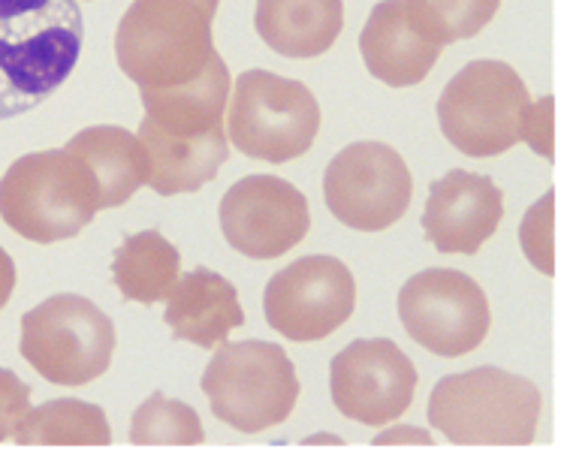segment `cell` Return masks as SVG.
Segmentation results:
<instances>
[{
    "label": "cell",
    "mask_w": 567,
    "mask_h": 455,
    "mask_svg": "<svg viewBox=\"0 0 567 455\" xmlns=\"http://www.w3.org/2000/svg\"><path fill=\"white\" fill-rule=\"evenodd\" d=\"M82 40L76 0H0V121L52 97L73 73Z\"/></svg>",
    "instance_id": "obj_1"
},
{
    "label": "cell",
    "mask_w": 567,
    "mask_h": 455,
    "mask_svg": "<svg viewBox=\"0 0 567 455\" xmlns=\"http://www.w3.org/2000/svg\"><path fill=\"white\" fill-rule=\"evenodd\" d=\"M220 0H133L118 31L121 73L140 87H175L197 79L215 58L212 22Z\"/></svg>",
    "instance_id": "obj_2"
},
{
    "label": "cell",
    "mask_w": 567,
    "mask_h": 455,
    "mask_svg": "<svg viewBox=\"0 0 567 455\" xmlns=\"http://www.w3.org/2000/svg\"><path fill=\"white\" fill-rule=\"evenodd\" d=\"M425 413L458 446H528L540 423V390L528 378L486 365L437 380Z\"/></svg>",
    "instance_id": "obj_3"
},
{
    "label": "cell",
    "mask_w": 567,
    "mask_h": 455,
    "mask_svg": "<svg viewBox=\"0 0 567 455\" xmlns=\"http://www.w3.org/2000/svg\"><path fill=\"white\" fill-rule=\"evenodd\" d=\"M94 175L66 148L24 154L0 178V217L22 239L52 245L79 236L100 211Z\"/></svg>",
    "instance_id": "obj_4"
},
{
    "label": "cell",
    "mask_w": 567,
    "mask_h": 455,
    "mask_svg": "<svg viewBox=\"0 0 567 455\" xmlns=\"http://www.w3.org/2000/svg\"><path fill=\"white\" fill-rule=\"evenodd\" d=\"M212 413L241 434H257L281 425L299 402V378L281 344L239 341L218 344L203 371Z\"/></svg>",
    "instance_id": "obj_5"
},
{
    "label": "cell",
    "mask_w": 567,
    "mask_h": 455,
    "mask_svg": "<svg viewBox=\"0 0 567 455\" xmlns=\"http://www.w3.org/2000/svg\"><path fill=\"white\" fill-rule=\"evenodd\" d=\"M532 97L523 76L504 61H471L437 100V121L450 145L468 157H495L523 142Z\"/></svg>",
    "instance_id": "obj_6"
},
{
    "label": "cell",
    "mask_w": 567,
    "mask_h": 455,
    "mask_svg": "<svg viewBox=\"0 0 567 455\" xmlns=\"http://www.w3.org/2000/svg\"><path fill=\"white\" fill-rule=\"evenodd\" d=\"M320 131V103L311 87L269 70L236 79L227 103V139L254 161L302 157Z\"/></svg>",
    "instance_id": "obj_7"
},
{
    "label": "cell",
    "mask_w": 567,
    "mask_h": 455,
    "mask_svg": "<svg viewBox=\"0 0 567 455\" xmlns=\"http://www.w3.org/2000/svg\"><path fill=\"white\" fill-rule=\"evenodd\" d=\"M19 350L49 383L85 386L110 369L115 325L85 296L58 293L22 317Z\"/></svg>",
    "instance_id": "obj_8"
},
{
    "label": "cell",
    "mask_w": 567,
    "mask_h": 455,
    "mask_svg": "<svg viewBox=\"0 0 567 455\" xmlns=\"http://www.w3.org/2000/svg\"><path fill=\"white\" fill-rule=\"evenodd\" d=\"M404 332L435 356H465L489 335V299L471 275L425 269L399 293Z\"/></svg>",
    "instance_id": "obj_9"
},
{
    "label": "cell",
    "mask_w": 567,
    "mask_h": 455,
    "mask_svg": "<svg viewBox=\"0 0 567 455\" xmlns=\"http://www.w3.org/2000/svg\"><path fill=\"white\" fill-rule=\"evenodd\" d=\"M323 196L344 227L381 232L408 211L414 178L402 154L386 142H353L329 161Z\"/></svg>",
    "instance_id": "obj_10"
},
{
    "label": "cell",
    "mask_w": 567,
    "mask_h": 455,
    "mask_svg": "<svg viewBox=\"0 0 567 455\" xmlns=\"http://www.w3.org/2000/svg\"><path fill=\"white\" fill-rule=\"evenodd\" d=\"M357 308V281L341 260L317 254L290 262L266 283V323L290 341H323Z\"/></svg>",
    "instance_id": "obj_11"
},
{
    "label": "cell",
    "mask_w": 567,
    "mask_h": 455,
    "mask_svg": "<svg viewBox=\"0 0 567 455\" xmlns=\"http://www.w3.org/2000/svg\"><path fill=\"white\" fill-rule=\"evenodd\" d=\"M329 390L348 420L381 428L414 402L416 369L390 338H362L332 359Z\"/></svg>",
    "instance_id": "obj_12"
},
{
    "label": "cell",
    "mask_w": 567,
    "mask_h": 455,
    "mask_svg": "<svg viewBox=\"0 0 567 455\" xmlns=\"http://www.w3.org/2000/svg\"><path fill=\"white\" fill-rule=\"evenodd\" d=\"M311 211L299 187L275 175H248L220 199V229L251 260H275L308 236Z\"/></svg>",
    "instance_id": "obj_13"
},
{
    "label": "cell",
    "mask_w": 567,
    "mask_h": 455,
    "mask_svg": "<svg viewBox=\"0 0 567 455\" xmlns=\"http://www.w3.org/2000/svg\"><path fill=\"white\" fill-rule=\"evenodd\" d=\"M504 217V194L489 175L450 169L429 187L423 229L441 254H477Z\"/></svg>",
    "instance_id": "obj_14"
},
{
    "label": "cell",
    "mask_w": 567,
    "mask_h": 455,
    "mask_svg": "<svg viewBox=\"0 0 567 455\" xmlns=\"http://www.w3.org/2000/svg\"><path fill=\"white\" fill-rule=\"evenodd\" d=\"M444 45L432 43L408 12L404 0H381L360 33L362 61L390 87L420 85L437 64Z\"/></svg>",
    "instance_id": "obj_15"
},
{
    "label": "cell",
    "mask_w": 567,
    "mask_h": 455,
    "mask_svg": "<svg viewBox=\"0 0 567 455\" xmlns=\"http://www.w3.org/2000/svg\"><path fill=\"white\" fill-rule=\"evenodd\" d=\"M145 121L175 139H199L215 131H227L229 70L215 54L197 79L175 87H140Z\"/></svg>",
    "instance_id": "obj_16"
},
{
    "label": "cell",
    "mask_w": 567,
    "mask_h": 455,
    "mask_svg": "<svg viewBox=\"0 0 567 455\" xmlns=\"http://www.w3.org/2000/svg\"><path fill=\"white\" fill-rule=\"evenodd\" d=\"M166 325L178 341H190L197 348H218L233 329L245 323L236 287L212 269H194L178 275V281L166 296Z\"/></svg>",
    "instance_id": "obj_17"
},
{
    "label": "cell",
    "mask_w": 567,
    "mask_h": 455,
    "mask_svg": "<svg viewBox=\"0 0 567 455\" xmlns=\"http://www.w3.org/2000/svg\"><path fill=\"white\" fill-rule=\"evenodd\" d=\"M140 142L148 154V178L145 185L161 196L194 194L208 185L229 157L227 131H215L199 139H175L142 118Z\"/></svg>",
    "instance_id": "obj_18"
},
{
    "label": "cell",
    "mask_w": 567,
    "mask_h": 455,
    "mask_svg": "<svg viewBox=\"0 0 567 455\" xmlns=\"http://www.w3.org/2000/svg\"><path fill=\"white\" fill-rule=\"evenodd\" d=\"M260 40L284 58H317L344 28V0H257Z\"/></svg>",
    "instance_id": "obj_19"
},
{
    "label": "cell",
    "mask_w": 567,
    "mask_h": 455,
    "mask_svg": "<svg viewBox=\"0 0 567 455\" xmlns=\"http://www.w3.org/2000/svg\"><path fill=\"white\" fill-rule=\"evenodd\" d=\"M66 152L76 154L85 163L87 173L94 175L100 190V208L124 206L148 178V154L140 136L124 127L97 124L76 133L64 145Z\"/></svg>",
    "instance_id": "obj_20"
},
{
    "label": "cell",
    "mask_w": 567,
    "mask_h": 455,
    "mask_svg": "<svg viewBox=\"0 0 567 455\" xmlns=\"http://www.w3.org/2000/svg\"><path fill=\"white\" fill-rule=\"evenodd\" d=\"M178 269H182L178 250L157 229L127 236L112 257V278L127 302H166V296L178 281Z\"/></svg>",
    "instance_id": "obj_21"
},
{
    "label": "cell",
    "mask_w": 567,
    "mask_h": 455,
    "mask_svg": "<svg viewBox=\"0 0 567 455\" xmlns=\"http://www.w3.org/2000/svg\"><path fill=\"white\" fill-rule=\"evenodd\" d=\"M12 437L24 446H106L112 428L97 404L79 399H55L31 407Z\"/></svg>",
    "instance_id": "obj_22"
},
{
    "label": "cell",
    "mask_w": 567,
    "mask_h": 455,
    "mask_svg": "<svg viewBox=\"0 0 567 455\" xmlns=\"http://www.w3.org/2000/svg\"><path fill=\"white\" fill-rule=\"evenodd\" d=\"M416 28L437 45L471 40L492 22L502 0H404Z\"/></svg>",
    "instance_id": "obj_23"
},
{
    "label": "cell",
    "mask_w": 567,
    "mask_h": 455,
    "mask_svg": "<svg viewBox=\"0 0 567 455\" xmlns=\"http://www.w3.org/2000/svg\"><path fill=\"white\" fill-rule=\"evenodd\" d=\"M131 441L136 446H194L206 441L199 413L185 402L154 392L140 411L133 413Z\"/></svg>",
    "instance_id": "obj_24"
},
{
    "label": "cell",
    "mask_w": 567,
    "mask_h": 455,
    "mask_svg": "<svg viewBox=\"0 0 567 455\" xmlns=\"http://www.w3.org/2000/svg\"><path fill=\"white\" fill-rule=\"evenodd\" d=\"M553 199L556 194L549 190L537 206L528 208L523 227H519V239H523L525 257L532 260L535 269L544 275H553Z\"/></svg>",
    "instance_id": "obj_25"
},
{
    "label": "cell",
    "mask_w": 567,
    "mask_h": 455,
    "mask_svg": "<svg viewBox=\"0 0 567 455\" xmlns=\"http://www.w3.org/2000/svg\"><path fill=\"white\" fill-rule=\"evenodd\" d=\"M28 411H31V386L10 369H0V441H10Z\"/></svg>",
    "instance_id": "obj_26"
},
{
    "label": "cell",
    "mask_w": 567,
    "mask_h": 455,
    "mask_svg": "<svg viewBox=\"0 0 567 455\" xmlns=\"http://www.w3.org/2000/svg\"><path fill=\"white\" fill-rule=\"evenodd\" d=\"M523 142H528L540 157L553 161V97H540L532 103L525 115Z\"/></svg>",
    "instance_id": "obj_27"
},
{
    "label": "cell",
    "mask_w": 567,
    "mask_h": 455,
    "mask_svg": "<svg viewBox=\"0 0 567 455\" xmlns=\"http://www.w3.org/2000/svg\"><path fill=\"white\" fill-rule=\"evenodd\" d=\"M374 446H383V444H420V446H429L432 444V434L425 432V428H414V425H390V428H383L374 441Z\"/></svg>",
    "instance_id": "obj_28"
},
{
    "label": "cell",
    "mask_w": 567,
    "mask_h": 455,
    "mask_svg": "<svg viewBox=\"0 0 567 455\" xmlns=\"http://www.w3.org/2000/svg\"><path fill=\"white\" fill-rule=\"evenodd\" d=\"M12 290H16V262L7 250L0 248V308L10 302Z\"/></svg>",
    "instance_id": "obj_29"
},
{
    "label": "cell",
    "mask_w": 567,
    "mask_h": 455,
    "mask_svg": "<svg viewBox=\"0 0 567 455\" xmlns=\"http://www.w3.org/2000/svg\"><path fill=\"white\" fill-rule=\"evenodd\" d=\"M311 441H317V444H341V437H332V434H320V437H308L306 444H311Z\"/></svg>",
    "instance_id": "obj_30"
}]
</instances>
